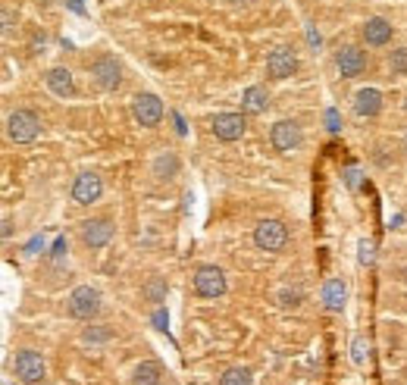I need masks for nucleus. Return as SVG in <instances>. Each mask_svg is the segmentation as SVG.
I'll use <instances>...</instances> for the list:
<instances>
[{
    "mask_svg": "<svg viewBox=\"0 0 407 385\" xmlns=\"http://www.w3.org/2000/svg\"><path fill=\"white\" fill-rule=\"evenodd\" d=\"M38 132H41V119H38L35 110H16L6 119V135H10V141H16V144L35 141Z\"/></svg>",
    "mask_w": 407,
    "mask_h": 385,
    "instance_id": "f257e3e1",
    "label": "nucleus"
},
{
    "mask_svg": "<svg viewBox=\"0 0 407 385\" xmlns=\"http://www.w3.org/2000/svg\"><path fill=\"white\" fill-rule=\"evenodd\" d=\"M285 241H289V229L282 226L279 219H260L254 229V245L260 251H282Z\"/></svg>",
    "mask_w": 407,
    "mask_h": 385,
    "instance_id": "f03ea898",
    "label": "nucleus"
},
{
    "mask_svg": "<svg viewBox=\"0 0 407 385\" xmlns=\"http://www.w3.org/2000/svg\"><path fill=\"white\" fill-rule=\"evenodd\" d=\"M13 370H16L19 382H25V385H41V379L48 376L44 357L38 351H19L16 360H13Z\"/></svg>",
    "mask_w": 407,
    "mask_h": 385,
    "instance_id": "7ed1b4c3",
    "label": "nucleus"
},
{
    "mask_svg": "<svg viewBox=\"0 0 407 385\" xmlns=\"http://www.w3.org/2000/svg\"><path fill=\"white\" fill-rule=\"evenodd\" d=\"M69 313L76 320H91V316L101 313V292L91 285H78L69 295Z\"/></svg>",
    "mask_w": 407,
    "mask_h": 385,
    "instance_id": "20e7f679",
    "label": "nucleus"
},
{
    "mask_svg": "<svg viewBox=\"0 0 407 385\" xmlns=\"http://www.w3.org/2000/svg\"><path fill=\"white\" fill-rule=\"evenodd\" d=\"M270 141H273V147H276L279 154L298 151V147H301V141H304L301 126H298L295 119H279V123L273 126V132H270Z\"/></svg>",
    "mask_w": 407,
    "mask_h": 385,
    "instance_id": "39448f33",
    "label": "nucleus"
},
{
    "mask_svg": "<svg viewBox=\"0 0 407 385\" xmlns=\"http://www.w3.org/2000/svg\"><path fill=\"white\" fill-rule=\"evenodd\" d=\"M195 292L201 298H219V295H226V273L219 266H201L195 273Z\"/></svg>",
    "mask_w": 407,
    "mask_h": 385,
    "instance_id": "423d86ee",
    "label": "nucleus"
},
{
    "mask_svg": "<svg viewBox=\"0 0 407 385\" xmlns=\"http://www.w3.org/2000/svg\"><path fill=\"white\" fill-rule=\"evenodd\" d=\"M91 76H95V82L101 85L104 91H116L119 82H123V66L116 63V57L104 53V57L95 60V66H91Z\"/></svg>",
    "mask_w": 407,
    "mask_h": 385,
    "instance_id": "0eeeda50",
    "label": "nucleus"
},
{
    "mask_svg": "<svg viewBox=\"0 0 407 385\" xmlns=\"http://www.w3.org/2000/svg\"><path fill=\"white\" fill-rule=\"evenodd\" d=\"M101 191H104V182H101L97 173H82V175H76V182H72V201L82 204V207L95 204V201L101 198Z\"/></svg>",
    "mask_w": 407,
    "mask_h": 385,
    "instance_id": "6e6552de",
    "label": "nucleus"
},
{
    "mask_svg": "<svg viewBox=\"0 0 407 385\" xmlns=\"http://www.w3.org/2000/svg\"><path fill=\"white\" fill-rule=\"evenodd\" d=\"M132 113H135L138 123L151 128L163 119V100H160L157 94H138V97L132 100Z\"/></svg>",
    "mask_w": 407,
    "mask_h": 385,
    "instance_id": "1a4fd4ad",
    "label": "nucleus"
},
{
    "mask_svg": "<svg viewBox=\"0 0 407 385\" xmlns=\"http://www.w3.org/2000/svg\"><path fill=\"white\" fill-rule=\"evenodd\" d=\"M266 72L273 79H289L298 72V57L289 50V47H276V50L266 57Z\"/></svg>",
    "mask_w": 407,
    "mask_h": 385,
    "instance_id": "9d476101",
    "label": "nucleus"
},
{
    "mask_svg": "<svg viewBox=\"0 0 407 385\" xmlns=\"http://www.w3.org/2000/svg\"><path fill=\"white\" fill-rule=\"evenodd\" d=\"M213 135L219 141H238L244 135V116L242 113H219L213 119Z\"/></svg>",
    "mask_w": 407,
    "mask_h": 385,
    "instance_id": "9b49d317",
    "label": "nucleus"
},
{
    "mask_svg": "<svg viewBox=\"0 0 407 385\" xmlns=\"http://www.w3.org/2000/svg\"><path fill=\"white\" fill-rule=\"evenodd\" d=\"M336 66H338V72H342L345 79H354V76H360V72L366 69V53L360 50V47H345V50H338Z\"/></svg>",
    "mask_w": 407,
    "mask_h": 385,
    "instance_id": "f8f14e48",
    "label": "nucleus"
},
{
    "mask_svg": "<svg viewBox=\"0 0 407 385\" xmlns=\"http://www.w3.org/2000/svg\"><path fill=\"white\" fill-rule=\"evenodd\" d=\"M113 238V222L110 219H88L82 226V241L88 248H104Z\"/></svg>",
    "mask_w": 407,
    "mask_h": 385,
    "instance_id": "ddd939ff",
    "label": "nucleus"
},
{
    "mask_svg": "<svg viewBox=\"0 0 407 385\" xmlns=\"http://www.w3.org/2000/svg\"><path fill=\"white\" fill-rule=\"evenodd\" d=\"M379 110H382V94L376 91V88H360L354 94V113L357 116H379Z\"/></svg>",
    "mask_w": 407,
    "mask_h": 385,
    "instance_id": "4468645a",
    "label": "nucleus"
},
{
    "mask_svg": "<svg viewBox=\"0 0 407 385\" xmlns=\"http://www.w3.org/2000/svg\"><path fill=\"white\" fill-rule=\"evenodd\" d=\"M364 41L373 44V47L389 44L392 41V22H385V19H379V16L366 19V25H364Z\"/></svg>",
    "mask_w": 407,
    "mask_h": 385,
    "instance_id": "2eb2a0df",
    "label": "nucleus"
},
{
    "mask_svg": "<svg viewBox=\"0 0 407 385\" xmlns=\"http://www.w3.org/2000/svg\"><path fill=\"white\" fill-rule=\"evenodd\" d=\"M266 107H270V94H266V88L251 85L248 91L242 94V110L251 113V116H260V113H266Z\"/></svg>",
    "mask_w": 407,
    "mask_h": 385,
    "instance_id": "dca6fc26",
    "label": "nucleus"
},
{
    "mask_svg": "<svg viewBox=\"0 0 407 385\" xmlns=\"http://www.w3.org/2000/svg\"><path fill=\"white\" fill-rule=\"evenodd\" d=\"M345 301H348V288H345L342 279H329L323 285V304L326 310H332V313H338V310L345 307Z\"/></svg>",
    "mask_w": 407,
    "mask_h": 385,
    "instance_id": "f3484780",
    "label": "nucleus"
},
{
    "mask_svg": "<svg viewBox=\"0 0 407 385\" xmlns=\"http://www.w3.org/2000/svg\"><path fill=\"white\" fill-rule=\"evenodd\" d=\"M44 79H48V88H50L53 94H57V97H69V94L76 91V82H72V72H69V69H63V66L50 69Z\"/></svg>",
    "mask_w": 407,
    "mask_h": 385,
    "instance_id": "a211bd4d",
    "label": "nucleus"
},
{
    "mask_svg": "<svg viewBox=\"0 0 407 385\" xmlns=\"http://www.w3.org/2000/svg\"><path fill=\"white\" fill-rule=\"evenodd\" d=\"M163 379V370H160V363L153 360H144L135 367V373H132V385H160Z\"/></svg>",
    "mask_w": 407,
    "mask_h": 385,
    "instance_id": "6ab92c4d",
    "label": "nucleus"
},
{
    "mask_svg": "<svg viewBox=\"0 0 407 385\" xmlns=\"http://www.w3.org/2000/svg\"><path fill=\"white\" fill-rule=\"evenodd\" d=\"M219 385H254V373L248 367H229L219 376Z\"/></svg>",
    "mask_w": 407,
    "mask_h": 385,
    "instance_id": "aec40b11",
    "label": "nucleus"
},
{
    "mask_svg": "<svg viewBox=\"0 0 407 385\" xmlns=\"http://www.w3.org/2000/svg\"><path fill=\"white\" fill-rule=\"evenodd\" d=\"M179 170V160L172 157V154H163V157H157V163H153V173H157V179H172Z\"/></svg>",
    "mask_w": 407,
    "mask_h": 385,
    "instance_id": "412c9836",
    "label": "nucleus"
},
{
    "mask_svg": "<svg viewBox=\"0 0 407 385\" xmlns=\"http://www.w3.org/2000/svg\"><path fill=\"white\" fill-rule=\"evenodd\" d=\"M366 357H370V342H366V339L351 342V360H354V367H364Z\"/></svg>",
    "mask_w": 407,
    "mask_h": 385,
    "instance_id": "4be33fe9",
    "label": "nucleus"
},
{
    "mask_svg": "<svg viewBox=\"0 0 407 385\" xmlns=\"http://www.w3.org/2000/svg\"><path fill=\"white\" fill-rule=\"evenodd\" d=\"M389 66H392V72H395V76H407V47H398V50H392Z\"/></svg>",
    "mask_w": 407,
    "mask_h": 385,
    "instance_id": "5701e85b",
    "label": "nucleus"
},
{
    "mask_svg": "<svg viewBox=\"0 0 407 385\" xmlns=\"http://www.w3.org/2000/svg\"><path fill=\"white\" fill-rule=\"evenodd\" d=\"M357 260H360V266H373V260H376V245H373V241L370 238H364V241H360V245H357Z\"/></svg>",
    "mask_w": 407,
    "mask_h": 385,
    "instance_id": "b1692460",
    "label": "nucleus"
},
{
    "mask_svg": "<svg viewBox=\"0 0 407 385\" xmlns=\"http://www.w3.org/2000/svg\"><path fill=\"white\" fill-rule=\"evenodd\" d=\"M144 292H148V298H151V301H163V295H166V282H163V279H151Z\"/></svg>",
    "mask_w": 407,
    "mask_h": 385,
    "instance_id": "393cba45",
    "label": "nucleus"
},
{
    "mask_svg": "<svg viewBox=\"0 0 407 385\" xmlns=\"http://www.w3.org/2000/svg\"><path fill=\"white\" fill-rule=\"evenodd\" d=\"M82 339L85 342H104V339H110V329H85Z\"/></svg>",
    "mask_w": 407,
    "mask_h": 385,
    "instance_id": "a878e982",
    "label": "nucleus"
},
{
    "mask_svg": "<svg viewBox=\"0 0 407 385\" xmlns=\"http://www.w3.org/2000/svg\"><path fill=\"white\" fill-rule=\"evenodd\" d=\"M326 126H329V132H338V128H342V116H338V110H326Z\"/></svg>",
    "mask_w": 407,
    "mask_h": 385,
    "instance_id": "bb28decb",
    "label": "nucleus"
},
{
    "mask_svg": "<svg viewBox=\"0 0 407 385\" xmlns=\"http://www.w3.org/2000/svg\"><path fill=\"white\" fill-rule=\"evenodd\" d=\"M345 182H348V188L360 185V170H357V166H348V170H345Z\"/></svg>",
    "mask_w": 407,
    "mask_h": 385,
    "instance_id": "cd10ccee",
    "label": "nucleus"
},
{
    "mask_svg": "<svg viewBox=\"0 0 407 385\" xmlns=\"http://www.w3.org/2000/svg\"><path fill=\"white\" fill-rule=\"evenodd\" d=\"M13 235V219H4V238H10Z\"/></svg>",
    "mask_w": 407,
    "mask_h": 385,
    "instance_id": "c85d7f7f",
    "label": "nucleus"
},
{
    "mask_svg": "<svg viewBox=\"0 0 407 385\" xmlns=\"http://www.w3.org/2000/svg\"><path fill=\"white\" fill-rule=\"evenodd\" d=\"M307 38H310V44H317V47H319V35H317V32H313V29L307 32Z\"/></svg>",
    "mask_w": 407,
    "mask_h": 385,
    "instance_id": "c756f323",
    "label": "nucleus"
},
{
    "mask_svg": "<svg viewBox=\"0 0 407 385\" xmlns=\"http://www.w3.org/2000/svg\"><path fill=\"white\" fill-rule=\"evenodd\" d=\"M401 279H404V282H407V266H404V269H401Z\"/></svg>",
    "mask_w": 407,
    "mask_h": 385,
    "instance_id": "7c9ffc66",
    "label": "nucleus"
},
{
    "mask_svg": "<svg viewBox=\"0 0 407 385\" xmlns=\"http://www.w3.org/2000/svg\"><path fill=\"white\" fill-rule=\"evenodd\" d=\"M404 110H407V94H404Z\"/></svg>",
    "mask_w": 407,
    "mask_h": 385,
    "instance_id": "2f4dec72",
    "label": "nucleus"
},
{
    "mask_svg": "<svg viewBox=\"0 0 407 385\" xmlns=\"http://www.w3.org/2000/svg\"><path fill=\"white\" fill-rule=\"evenodd\" d=\"M404 147H407V138H404Z\"/></svg>",
    "mask_w": 407,
    "mask_h": 385,
    "instance_id": "473e14b6",
    "label": "nucleus"
},
{
    "mask_svg": "<svg viewBox=\"0 0 407 385\" xmlns=\"http://www.w3.org/2000/svg\"><path fill=\"white\" fill-rule=\"evenodd\" d=\"M238 4H242V0H238ZM244 4H248V0H244Z\"/></svg>",
    "mask_w": 407,
    "mask_h": 385,
    "instance_id": "72a5a7b5",
    "label": "nucleus"
}]
</instances>
